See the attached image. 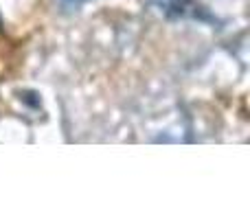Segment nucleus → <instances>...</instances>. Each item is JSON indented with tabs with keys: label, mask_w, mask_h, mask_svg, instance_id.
Masks as SVG:
<instances>
[{
	"label": "nucleus",
	"mask_w": 250,
	"mask_h": 219,
	"mask_svg": "<svg viewBox=\"0 0 250 219\" xmlns=\"http://www.w3.org/2000/svg\"><path fill=\"white\" fill-rule=\"evenodd\" d=\"M66 2H73V4H77V2H86V0H66Z\"/></svg>",
	"instance_id": "f257e3e1"
}]
</instances>
